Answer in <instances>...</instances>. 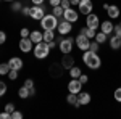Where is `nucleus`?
Here are the masks:
<instances>
[{
    "label": "nucleus",
    "instance_id": "423d86ee",
    "mask_svg": "<svg viewBox=\"0 0 121 119\" xmlns=\"http://www.w3.org/2000/svg\"><path fill=\"white\" fill-rule=\"evenodd\" d=\"M78 11H79V15L87 16L89 13L94 11V2L92 0H81L79 5H78Z\"/></svg>",
    "mask_w": 121,
    "mask_h": 119
},
{
    "label": "nucleus",
    "instance_id": "f704fd0d",
    "mask_svg": "<svg viewBox=\"0 0 121 119\" xmlns=\"http://www.w3.org/2000/svg\"><path fill=\"white\" fill-rule=\"evenodd\" d=\"M5 42H7V32L0 31V45H5Z\"/></svg>",
    "mask_w": 121,
    "mask_h": 119
},
{
    "label": "nucleus",
    "instance_id": "f3484780",
    "mask_svg": "<svg viewBox=\"0 0 121 119\" xmlns=\"http://www.w3.org/2000/svg\"><path fill=\"white\" fill-rule=\"evenodd\" d=\"M91 100H92V98H91V93H89V92H82V90H81L79 93H78V101H79V105H81V106L89 105Z\"/></svg>",
    "mask_w": 121,
    "mask_h": 119
},
{
    "label": "nucleus",
    "instance_id": "1a4fd4ad",
    "mask_svg": "<svg viewBox=\"0 0 121 119\" xmlns=\"http://www.w3.org/2000/svg\"><path fill=\"white\" fill-rule=\"evenodd\" d=\"M103 10L107 11V15H108V18L110 19H116L120 18L121 15V10L118 5H108V3H103Z\"/></svg>",
    "mask_w": 121,
    "mask_h": 119
},
{
    "label": "nucleus",
    "instance_id": "09e8293b",
    "mask_svg": "<svg viewBox=\"0 0 121 119\" xmlns=\"http://www.w3.org/2000/svg\"><path fill=\"white\" fill-rule=\"evenodd\" d=\"M3 2H15V0H3Z\"/></svg>",
    "mask_w": 121,
    "mask_h": 119
},
{
    "label": "nucleus",
    "instance_id": "20e7f679",
    "mask_svg": "<svg viewBox=\"0 0 121 119\" xmlns=\"http://www.w3.org/2000/svg\"><path fill=\"white\" fill-rule=\"evenodd\" d=\"M74 44H76V47H78L81 52H86V50H89V45H91V39L86 36V34L79 32V34L74 37Z\"/></svg>",
    "mask_w": 121,
    "mask_h": 119
},
{
    "label": "nucleus",
    "instance_id": "58836bf2",
    "mask_svg": "<svg viewBox=\"0 0 121 119\" xmlns=\"http://www.w3.org/2000/svg\"><path fill=\"white\" fill-rule=\"evenodd\" d=\"M113 34H115V36H118V37H121V24H116V26H115Z\"/></svg>",
    "mask_w": 121,
    "mask_h": 119
},
{
    "label": "nucleus",
    "instance_id": "0eeeda50",
    "mask_svg": "<svg viewBox=\"0 0 121 119\" xmlns=\"http://www.w3.org/2000/svg\"><path fill=\"white\" fill-rule=\"evenodd\" d=\"M56 31H58L60 36H68V34H71V31H73V23H69V21H66V19L58 21Z\"/></svg>",
    "mask_w": 121,
    "mask_h": 119
},
{
    "label": "nucleus",
    "instance_id": "c03bdc74",
    "mask_svg": "<svg viewBox=\"0 0 121 119\" xmlns=\"http://www.w3.org/2000/svg\"><path fill=\"white\" fill-rule=\"evenodd\" d=\"M48 3H50L52 7H58V5L61 3V0H48Z\"/></svg>",
    "mask_w": 121,
    "mask_h": 119
},
{
    "label": "nucleus",
    "instance_id": "4be33fe9",
    "mask_svg": "<svg viewBox=\"0 0 121 119\" xmlns=\"http://www.w3.org/2000/svg\"><path fill=\"white\" fill-rule=\"evenodd\" d=\"M18 97L21 98V100H26V98L31 97V92H29V89L26 87V85H23V87L18 89Z\"/></svg>",
    "mask_w": 121,
    "mask_h": 119
},
{
    "label": "nucleus",
    "instance_id": "79ce46f5",
    "mask_svg": "<svg viewBox=\"0 0 121 119\" xmlns=\"http://www.w3.org/2000/svg\"><path fill=\"white\" fill-rule=\"evenodd\" d=\"M24 85H26L28 89H32V87H34V81H32V79H26V81H24Z\"/></svg>",
    "mask_w": 121,
    "mask_h": 119
},
{
    "label": "nucleus",
    "instance_id": "bb28decb",
    "mask_svg": "<svg viewBox=\"0 0 121 119\" xmlns=\"http://www.w3.org/2000/svg\"><path fill=\"white\" fill-rule=\"evenodd\" d=\"M11 66L8 63H0V76H8Z\"/></svg>",
    "mask_w": 121,
    "mask_h": 119
},
{
    "label": "nucleus",
    "instance_id": "c756f323",
    "mask_svg": "<svg viewBox=\"0 0 121 119\" xmlns=\"http://www.w3.org/2000/svg\"><path fill=\"white\" fill-rule=\"evenodd\" d=\"M18 76H19L18 69H10V73H8V79H10V81H16Z\"/></svg>",
    "mask_w": 121,
    "mask_h": 119
},
{
    "label": "nucleus",
    "instance_id": "aec40b11",
    "mask_svg": "<svg viewBox=\"0 0 121 119\" xmlns=\"http://www.w3.org/2000/svg\"><path fill=\"white\" fill-rule=\"evenodd\" d=\"M66 103H68V105H73L74 108H81V105H79V101H78V93L68 92V95H66Z\"/></svg>",
    "mask_w": 121,
    "mask_h": 119
},
{
    "label": "nucleus",
    "instance_id": "de8ad7c7",
    "mask_svg": "<svg viewBox=\"0 0 121 119\" xmlns=\"http://www.w3.org/2000/svg\"><path fill=\"white\" fill-rule=\"evenodd\" d=\"M79 2H81V0H69L71 5H79Z\"/></svg>",
    "mask_w": 121,
    "mask_h": 119
},
{
    "label": "nucleus",
    "instance_id": "7c9ffc66",
    "mask_svg": "<svg viewBox=\"0 0 121 119\" xmlns=\"http://www.w3.org/2000/svg\"><path fill=\"white\" fill-rule=\"evenodd\" d=\"M99 48H100V44H99V42H97V40L94 39V42H91V45H89V50L97 53V52H99Z\"/></svg>",
    "mask_w": 121,
    "mask_h": 119
},
{
    "label": "nucleus",
    "instance_id": "473e14b6",
    "mask_svg": "<svg viewBox=\"0 0 121 119\" xmlns=\"http://www.w3.org/2000/svg\"><path fill=\"white\" fill-rule=\"evenodd\" d=\"M8 90V87H7V84L3 82V81H0V97H3L5 93Z\"/></svg>",
    "mask_w": 121,
    "mask_h": 119
},
{
    "label": "nucleus",
    "instance_id": "393cba45",
    "mask_svg": "<svg viewBox=\"0 0 121 119\" xmlns=\"http://www.w3.org/2000/svg\"><path fill=\"white\" fill-rule=\"evenodd\" d=\"M63 11H65V8H63L61 5H58V7H52V15H55L56 18H63Z\"/></svg>",
    "mask_w": 121,
    "mask_h": 119
},
{
    "label": "nucleus",
    "instance_id": "f8f14e48",
    "mask_svg": "<svg viewBox=\"0 0 121 119\" xmlns=\"http://www.w3.org/2000/svg\"><path fill=\"white\" fill-rule=\"evenodd\" d=\"M86 26L97 31V29L100 28V18H99L97 15H94V13H89V15L86 16Z\"/></svg>",
    "mask_w": 121,
    "mask_h": 119
},
{
    "label": "nucleus",
    "instance_id": "2eb2a0df",
    "mask_svg": "<svg viewBox=\"0 0 121 119\" xmlns=\"http://www.w3.org/2000/svg\"><path fill=\"white\" fill-rule=\"evenodd\" d=\"M63 71H65V68L61 66V63H53L52 66H50V69H48V73H50V76L52 77H60L61 74H63Z\"/></svg>",
    "mask_w": 121,
    "mask_h": 119
},
{
    "label": "nucleus",
    "instance_id": "39448f33",
    "mask_svg": "<svg viewBox=\"0 0 121 119\" xmlns=\"http://www.w3.org/2000/svg\"><path fill=\"white\" fill-rule=\"evenodd\" d=\"M73 47H74V39L73 37H68V39H61L58 42V48L63 55H68L73 52Z\"/></svg>",
    "mask_w": 121,
    "mask_h": 119
},
{
    "label": "nucleus",
    "instance_id": "ea45409f",
    "mask_svg": "<svg viewBox=\"0 0 121 119\" xmlns=\"http://www.w3.org/2000/svg\"><path fill=\"white\" fill-rule=\"evenodd\" d=\"M79 81L82 82V85H84V84H87V82H89V76H87V74H81V76H79Z\"/></svg>",
    "mask_w": 121,
    "mask_h": 119
},
{
    "label": "nucleus",
    "instance_id": "4468645a",
    "mask_svg": "<svg viewBox=\"0 0 121 119\" xmlns=\"http://www.w3.org/2000/svg\"><path fill=\"white\" fill-rule=\"evenodd\" d=\"M113 29H115V24L112 23V19H105V21H102L100 23V31L102 32H105L107 36H110V34H113Z\"/></svg>",
    "mask_w": 121,
    "mask_h": 119
},
{
    "label": "nucleus",
    "instance_id": "9b49d317",
    "mask_svg": "<svg viewBox=\"0 0 121 119\" xmlns=\"http://www.w3.org/2000/svg\"><path fill=\"white\" fill-rule=\"evenodd\" d=\"M63 19H66V21H69V23H78V19H79V11L74 8H66L65 11H63Z\"/></svg>",
    "mask_w": 121,
    "mask_h": 119
},
{
    "label": "nucleus",
    "instance_id": "f03ea898",
    "mask_svg": "<svg viewBox=\"0 0 121 119\" xmlns=\"http://www.w3.org/2000/svg\"><path fill=\"white\" fill-rule=\"evenodd\" d=\"M58 26V18L52 13H45L44 18L40 19V28L44 31H55Z\"/></svg>",
    "mask_w": 121,
    "mask_h": 119
},
{
    "label": "nucleus",
    "instance_id": "412c9836",
    "mask_svg": "<svg viewBox=\"0 0 121 119\" xmlns=\"http://www.w3.org/2000/svg\"><path fill=\"white\" fill-rule=\"evenodd\" d=\"M29 39H31L34 44H39V42H42V40H44V32H40V31H31Z\"/></svg>",
    "mask_w": 121,
    "mask_h": 119
},
{
    "label": "nucleus",
    "instance_id": "a211bd4d",
    "mask_svg": "<svg viewBox=\"0 0 121 119\" xmlns=\"http://www.w3.org/2000/svg\"><path fill=\"white\" fill-rule=\"evenodd\" d=\"M108 45H110L112 50H120L121 48V37H118V36L113 34V36L108 39Z\"/></svg>",
    "mask_w": 121,
    "mask_h": 119
},
{
    "label": "nucleus",
    "instance_id": "5701e85b",
    "mask_svg": "<svg viewBox=\"0 0 121 119\" xmlns=\"http://www.w3.org/2000/svg\"><path fill=\"white\" fill-rule=\"evenodd\" d=\"M81 74H82V69H81V68H78V66L69 68V77H71V79H79Z\"/></svg>",
    "mask_w": 121,
    "mask_h": 119
},
{
    "label": "nucleus",
    "instance_id": "a19ab883",
    "mask_svg": "<svg viewBox=\"0 0 121 119\" xmlns=\"http://www.w3.org/2000/svg\"><path fill=\"white\" fill-rule=\"evenodd\" d=\"M0 119H11V114L8 111H3V113H0Z\"/></svg>",
    "mask_w": 121,
    "mask_h": 119
},
{
    "label": "nucleus",
    "instance_id": "49530a36",
    "mask_svg": "<svg viewBox=\"0 0 121 119\" xmlns=\"http://www.w3.org/2000/svg\"><path fill=\"white\" fill-rule=\"evenodd\" d=\"M47 44H48V47H50V50H53V48L56 47V42H55V40H52V42H47Z\"/></svg>",
    "mask_w": 121,
    "mask_h": 119
},
{
    "label": "nucleus",
    "instance_id": "72a5a7b5",
    "mask_svg": "<svg viewBox=\"0 0 121 119\" xmlns=\"http://www.w3.org/2000/svg\"><path fill=\"white\" fill-rule=\"evenodd\" d=\"M19 36H21V37H29V36H31V29L21 28V31H19Z\"/></svg>",
    "mask_w": 121,
    "mask_h": 119
},
{
    "label": "nucleus",
    "instance_id": "37998d69",
    "mask_svg": "<svg viewBox=\"0 0 121 119\" xmlns=\"http://www.w3.org/2000/svg\"><path fill=\"white\" fill-rule=\"evenodd\" d=\"M60 5H61V7H63L65 10L71 7V3H69V0H61V3H60Z\"/></svg>",
    "mask_w": 121,
    "mask_h": 119
},
{
    "label": "nucleus",
    "instance_id": "dca6fc26",
    "mask_svg": "<svg viewBox=\"0 0 121 119\" xmlns=\"http://www.w3.org/2000/svg\"><path fill=\"white\" fill-rule=\"evenodd\" d=\"M8 64L11 66V69H18V71H21L23 66H24L23 60H21L19 56H11V58L8 60Z\"/></svg>",
    "mask_w": 121,
    "mask_h": 119
},
{
    "label": "nucleus",
    "instance_id": "c9c22d12",
    "mask_svg": "<svg viewBox=\"0 0 121 119\" xmlns=\"http://www.w3.org/2000/svg\"><path fill=\"white\" fill-rule=\"evenodd\" d=\"M21 118H23V113H21V111L15 110L13 113H11V119H21Z\"/></svg>",
    "mask_w": 121,
    "mask_h": 119
},
{
    "label": "nucleus",
    "instance_id": "ddd939ff",
    "mask_svg": "<svg viewBox=\"0 0 121 119\" xmlns=\"http://www.w3.org/2000/svg\"><path fill=\"white\" fill-rule=\"evenodd\" d=\"M81 90H82V82H81L79 79H71V81L68 82V92H71V93H79Z\"/></svg>",
    "mask_w": 121,
    "mask_h": 119
},
{
    "label": "nucleus",
    "instance_id": "b1692460",
    "mask_svg": "<svg viewBox=\"0 0 121 119\" xmlns=\"http://www.w3.org/2000/svg\"><path fill=\"white\" fill-rule=\"evenodd\" d=\"M99 44H105L107 40H108V36L105 34V32H102V31H99V32H95V37H94Z\"/></svg>",
    "mask_w": 121,
    "mask_h": 119
},
{
    "label": "nucleus",
    "instance_id": "cd10ccee",
    "mask_svg": "<svg viewBox=\"0 0 121 119\" xmlns=\"http://www.w3.org/2000/svg\"><path fill=\"white\" fill-rule=\"evenodd\" d=\"M81 32H82V34H86V36L89 37V39H94V37H95V32H97V31H95V29H91V28H87V26H86V28L81 29Z\"/></svg>",
    "mask_w": 121,
    "mask_h": 119
},
{
    "label": "nucleus",
    "instance_id": "a18cd8bd",
    "mask_svg": "<svg viewBox=\"0 0 121 119\" xmlns=\"http://www.w3.org/2000/svg\"><path fill=\"white\" fill-rule=\"evenodd\" d=\"M44 2H45V0H31L32 5H44Z\"/></svg>",
    "mask_w": 121,
    "mask_h": 119
},
{
    "label": "nucleus",
    "instance_id": "7ed1b4c3",
    "mask_svg": "<svg viewBox=\"0 0 121 119\" xmlns=\"http://www.w3.org/2000/svg\"><path fill=\"white\" fill-rule=\"evenodd\" d=\"M32 53L37 60H45L50 55V47L47 42H39V44H34V48H32Z\"/></svg>",
    "mask_w": 121,
    "mask_h": 119
},
{
    "label": "nucleus",
    "instance_id": "2f4dec72",
    "mask_svg": "<svg viewBox=\"0 0 121 119\" xmlns=\"http://www.w3.org/2000/svg\"><path fill=\"white\" fill-rule=\"evenodd\" d=\"M113 98L118 101V103H121V87H118L116 90L113 92Z\"/></svg>",
    "mask_w": 121,
    "mask_h": 119
},
{
    "label": "nucleus",
    "instance_id": "4c0bfd02",
    "mask_svg": "<svg viewBox=\"0 0 121 119\" xmlns=\"http://www.w3.org/2000/svg\"><path fill=\"white\" fill-rule=\"evenodd\" d=\"M29 13H31V7H23L21 8V15L23 16H29Z\"/></svg>",
    "mask_w": 121,
    "mask_h": 119
},
{
    "label": "nucleus",
    "instance_id": "e433bc0d",
    "mask_svg": "<svg viewBox=\"0 0 121 119\" xmlns=\"http://www.w3.org/2000/svg\"><path fill=\"white\" fill-rule=\"evenodd\" d=\"M5 111H8L10 114H11V113L15 111V105H13L11 101H10V103H7V105H5Z\"/></svg>",
    "mask_w": 121,
    "mask_h": 119
},
{
    "label": "nucleus",
    "instance_id": "c85d7f7f",
    "mask_svg": "<svg viewBox=\"0 0 121 119\" xmlns=\"http://www.w3.org/2000/svg\"><path fill=\"white\" fill-rule=\"evenodd\" d=\"M10 8H11V11H21V8H23V3H21V2H18V0H15V2H11Z\"/></svg>",
    "mask_w": 121,
    "mask_h": 119
},
{
    "label": "nucleus",
    "instance_id": "6ab92c4d",
    "mask_svg": "<svg viewBox=\"0 0 121 119\" xmlns=\"http://www.w3.org/2000/svg\"><path fill=\"white\" fill-rule=\"evenodd\" d=\"M61 66H63L65 69H68V71H69V68L74 66V58L71 56V53H68V55H65L61 58Z\"/></svg>",
    "mask_w": 121,
    "mask_h": 119
},
{
    "label": "nucleus",
    "instance_id": "f257e3e1",
    "mask_svg": "<svg viewBox=\"0 0 121 119\" xmlns=\"http://www.w3.org/2000/svg\"><path fill=\"white\" fill-rule=\"evenodd\" d=\"M82 63L86 64L89 69L97 71V69H100V66H102V58L97 55L95 52L86 50V52H82Z\"/></svg>",
    "mask_w": 121,
    "mask_h": 119
},
{
    "label": "nucleus",
    "instance_id": "9d476101",
    "mask_svg": "<svg viewBox=\"0 0 121 119\" xmlns=\"http://www.w3.org/2000/svg\"><path fill=\"white\" fill-rule=\"evenodd\" d=\"M44 15H45V10H44L42 5H32V7H31V13H29L31 19L40 21V19L44 18Z\"/></svg>",
    "mask_w": 121,
    "mask_h": 119
},
{
    "label": "nucleus",
    "instance_id": "6e6552de",
    "mask_svg": "<svg viewBox=\"0 0 121 119\" xmlns=\"http://www.w3.org/2000/svg\"><path fill=\"white\" fill-rule=\"evenodd\" d=\"M18 48L23 53H29V52L34 48V42H32L29 37H21L19 42H18Z\"/></svg>",
    "mask_w": 121,
    "mask_h": 119
},
{
    "label": "nucleus",
    "instance_id": "a878e982",
    "mask_svg": "<svg viewBox=\"0 0 121 119\" xmlns=\"http://www.w3.org/2000/svg\"><path fill=\"white\" fill-rule=\"evenodd\" d=\"M55 40V31H44V42Z\"/></svg>",
    "mask_w": 121,
    "mask_h": 119
}]
</instances>
